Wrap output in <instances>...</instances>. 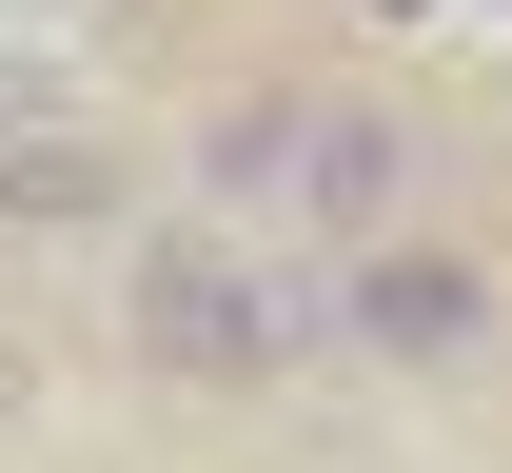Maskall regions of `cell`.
<instances>
[{
	"instance_id": "7a4b0ae2",
	"label": "cell",
	"mask_w": 512,
	"mask_h": 473,
	"mask_svg": "<svg viewBox=\"0 0 512 473\" xmlns=\"http://www.w3.org/2000/svg\"><path fill=\"white\" fill-rule=\"evenodd\" d=\"M119 336H138L158 395H276V375L335 336V276H276V257H237V237H138Z\"/></svg>"
},
{
	"instance_id": "6da1fadb",
	"label": "cell",
	"mask_w": 512,
	"mask_h": 473,
	"mask_svg": "<svg viewBox=\"0 0 512 473\" xmlns=\"http://www.w3.org/2000/svg\"><path fill=\"white\" fill-rule=\"evenodd\" d=\"M197 178L237 217H276V237H394V198H414V119L394 99H355V79H256V99H217L197 119Z\"/></svg>"
},
{
	"instance_id": "5b68a950",
	"label": "cell",
	"mask_w": 512,
	"mask_h": 473,
	"mask_svg": "<svg viewBox=\"0 0 512 473\" xmlns=\"http://www.w3.org/2000/svg\"><path fill=\"white\" fill-rule=\"evenodd\" d=\"M20 20H40V40H99V20H119V0H20Z\"/></svg>"
},
{
	"instance_id": "8992f818",
	"label": "cell",
	"mask_w": 512,
	"mask_h": 473,
	"mask_svg": "<svg viewBox=\"0 0 512 473\" xmlns=\"http://www.w3.org/2000/svg\"><path fill=\"white\" fill-rule=\"evenodd\" d=\"M0 414H20V336H0Z\"/></svg>"
},
{
	"instance_id": "3957f363",
	"label": "cell",
	"mask_w": 512,
	"mask_h": 473,
	"mask_svg": "<svg viewBox=\"0 0 512 473\" xmlns=\"http://www.w3.org/2000/svg\"><path fill=\"white\" fill-rule=\"evenodd\" d=\"M335 336L394 355V375H453V355H493V276L434 257V237H355V276H335Z\"/></svg>"
},
{
	"instance_id": "277c9868",
	"label": "cell",
	"mask_w": 512,
	"mask_h": 473,
	"mask_svg": "<svg viewBox=\"0 0 512 473\" xmlns=\"http://www.w3.org/2000/svg\"><path fill=\"white\" fill-rule=\"evenodd\" d=\"M0 217L79 237V217H119V158H99V138H0Z\"/></svg>"
}]
</instances>
